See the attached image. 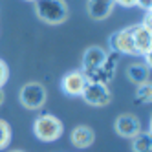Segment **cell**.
Wrapping results in <instances>:
<instances>
[{"label": "cell", "mask_w": 152, "mask_h": 152, "mask_svg": "<svg viewBox=\"0 0 152 152\" xmlns=\"http://www.w3.org/2000/svg\"><path fill=\"white\" fill-rule=\"evenodd\" d=\"M35 15L44 24L59 26L68 18V6L64 0H35Z\"/></svg>", "instance_id": "cell-1"}, {"label": "cell", "mask_w": 152, "mask_h": 152, "mask_svg": "<svg viewBox=\"0 0 152 152\" xmlns=\"http://www.w3.org/2000/svg\"><path fill=\"white\" fill-rule=\"evenodd\" d=\"M134 26H128L115 31L114 35H110L108 39V44H110V50L119 53V55H137L136 46H134Z\"/></svg>", "instance_id": "cell-4"}, {"label": "cell", "mask_w": 152, "mask_h": 152, "mask_svg": "<svg viewBox=\"0 0 152 152\" xmlns=\"http://www.w3.org/2000/svg\"><path fill=\"white\" fill-rule=\"evenodd\" d=\"M114 130H115V134L119 137L132 139L136 134L141 132V121H139L137 115L126 112V114L117 115V119L114 121Z\"/></svg>", "instance_id": "cell-6"}, {"label": "cell", "mask_w": 152, "mask_h": 152, "mask_svg": "<svg viewBox=\"0 0 152 152\" xmlns=\"http://www.w3.org/2000/svg\"><path fill=\"white\" fill-rule=\"evenodd\" d=\"M148 70L150 68H147L145 64H132V66H128L126 75L134 84H141L148 81Z\"/></svg>", "instance_id": "cell-13"}, {"label": "cell", "mask_w": 152, "mask_h": 152, "mask_svg": "<svg viewBox=\"0 0 152 152\" xmlns=\"http://www.w3.org/2000/svg\"><path fill=\"white\" fill-rule=\"evenodd\" d=\"M62 130H64L62 121L51 114H40L33 121V134L37 139L44 141V143L57 141L62 136Z\"/></svg>", "instance_id": "cell-2"}, {"label": "cell", "mask_w": 152, "mask_h": 152, "mask_svg": "<svg viewBox=\"0 0 152 152\" xmlns=\"http://www.w3.org/2000/svg\"><path fill=\"white\" fill-rule=\"evenodd\" d=\"M143 57H145V66H147V68H150V62H152L150 53H147V55H143Z\"/></svg>", "instance_id": "cell-20"}, {"label": "cell", "mask_w": 152, "mask_h": 152, "mask_svg": "<svg viewBox=\"0 0 152 152\" xmlns=\"http://www.w3.org/2000/svg\"><path fill=\"white\" fill-rule=\"evenodd\" d=\"M132 152H152L150 132H139L132 137Z\"/></svg>", "instance_id": "cell-12"}, {"label": "cell", "mask_w": 152, "mask_h": 152, "mask_svg": "<svg viewBox=\"0 0 152 152\" xmlns=\"http://www.w3.org/2000/svg\"><path fill=\"white\" fill-rule=\"evenodd\" d=\"M150 101H152V86H150V81L137 84L134 103H139L141 104V103H150Z\"/></svg>", "instance_id": "cell-15"}, {"label": "cell", "mask_w": 152, "mask_h": 152, "mask_svg": "<svg viewBox=\"0 0 152 152\" xmlns=\"http://www.w3.org/2000/svg\"><path fill=\"white\" fill-rule=\"evenodd\" d=\"M11 152H24V150H11Z\"/></svg>", "instance_id": "cell-22"}, {"label": "cell", "mask_w": 152, "mask_h": 152, "mask_svg": "<svg viewBox=\"0 0 152 152\" xmlns=\"http://www.w3.org/2000/svg\"><path fill=\"white\" fill-rule=\"evenodd\" d=\"M115 6H123V7H134L136 0H114Z\"/></svg>", "instance_id": "cell-18"}, {"label": "cell", "mask_w": 152, "mask_h": 152, "mask_svg": "<svg viewBox=\"0 0 152 152\" xmlns=\"http://www.w3.org/2000/svg\"><path fill=\"white\" fill-rule=\"evenodd\" d=\"M136 6L137 7H143L145 11H148L150 6H152V0H136Z\"/></svg>", "instance_id": "cell-19"}, {"label": "cell", "mask_w": 152, "mask_h": 152, "mask_svg": "<svg viewBox=\"0 0 152 152\" xmlns=\"http://www.w3.org/2000/svg\"><path fill=\"white\" fill-rule=\"evenodd\" d=\"M81 97L90 106H106L112 101L110 88H108V84H103V83H86Z\"/></svg>", "instance_id": "cell-5"}, {"label": "cell", "mask_w": 152, "mask_h": 152, "mask_svg": "<svg viewBox=\"0 0 152 152\" xmlns=\"http://www.w3.org/2000/svg\"><path fill=\"white\" fill-rule=\"evenodd\" d=\"M46 97H48L46 88L35 81L26 83L18 92V99L22 103V106L28 108V110H39V108H42L46 103Z\"/></svg>", "instance_id": "cell-3"}, {"label": "cell", "mask_w": 152, "mask_h": 152, "mask_svg": "<svg viewBox=\"0 0 152 152\" xmlns=\"http://www.w3.org/2000/svg\"><path fill=\"white\" fill-rule=\"evenodd\" d=\"M134 46L137 55H147V53L152 51V29L143 26V24H134Z\"/></svg>", "instance_id": "cell-8"}, {"label": "cell", "mask_w": 152, "mask_h": 152, "mask_svg": "<svg viewBox=\"0 0 152 152\" xmlns=\"http://www.w3.org/2000/svg\"><path fill=\"white\" fill-rule=\"evenodd\" d=\"M86 83H88V81H86L83 70H73V72H68L61 79V88H62V92L66 94V95L77 97V95L83 94Z\"/></svg>", "instance_id": "cell-7"}, {"label": "cell", "mask_w": 152, "mask_h": 152, "mask_svg": "<svg viewBox=\"0 0 152 152\" xmlns=\"http://www.w3.org/2000/svg\"><path fill=\"white\" fill-rule=\"evenodd\" d=\"M119 59H121V55L115 51H110V53H106V57H104V62L101 64V68L103 72L108 75V77H114V73L117 70V64H119Z\"/></svg>", "instance_id": "cell-14"}, {"label": "cell", "mask_w": 152, "mask_h": 152, "mask_svg": "<svg viewBox=\"0 0 152 152\" xmlns=\"http://www.w3.org/2000/svg\"><path fill=\"white\" fill-rule=\"evenodd\" d=\"M28 2H35V0H28Z\"/></svg>", "instance_id": "cell-23"}, {"label": "cell", "mask_w": 152, "mask_h": 152, "mask_svg": "<svg viewBox=\"0 0 152 152\" xmlns=\"http://www.w3.org/2000/svg\"><path fill=\"white\" fill-rule=\"evenodd\" d=\"M4 103V92H2V88H0V104Z\"/></svg>", "instance_id": "cell-21"}, {"label": "cell", "mask_w": 152, "mask_h": 152, "mask_svg": "<svg viewBox=\"0 0 152 152\" xmlns=\"http://www.w3.org/2000/svg\"><path fill=\"white\" fill-rule=\"evenodd\" d=\"M106 50H103L101 46H90L86 48L84 55H83V70H92V68H99L104 62L106 57Z\"/></svg>", "instance_id": "cell-11"}, {"label": "cell", "mask_w": 152, "mask_h": 152, "mask_svg": "<svg viewBox=\"0 0 152 152\" xmlns=\"http://www.w3.org/2000/svg\"><path fill=\"white\" fill-rule=\"evenodd\" d=\"M94 139H95L94 130L90 126H86V125L75 126L72 130V134H70V141H72V145L75 148H88V147L94 145Z\"/></svg>", "instance_id": "cell-10"}, {"label": "cell", "mask_w": 152, "mask_h": 152, "mask_svg": "<svg viewBox=\"0 0 152 152\" xmlns=\"http://www.w3.org/2000/svg\"><path fill=\"white\" fill-rule=\"evenodd\" d=\"M7 79H9V70H7V64L0 59V88L7 83Z\"/></svg>", "instance_id": "cell-17"}, {"label": "cell", "mask_w": 152, "mask_h": 152, "mask_svg": "<svg viewBox=\"0 0 152 152\" xmlns=\"http://www.w3.org/2000/svg\"><path fill=\"white\" fill-rule=\"evenodd\" d=\"M9 143H11V126L7 121L0 119V150L7 148Z\"/></svg>", "instance_id": "cell-16"}, {"label": "cell", "mask_w": 152, "mask_h": 152, "mask_svg": "<svg viewBox=\"0 0 152 152\" xmlns=\"http://www.w3.org/2000/svg\"><path fill=\"white\" fill-rule=\"evenodd\" d=\"M115 2L114 0H88L86 2V11L94 20H104L114 11Z\"/></svg>", "instance_id": "cell-9"}]
</instances>
